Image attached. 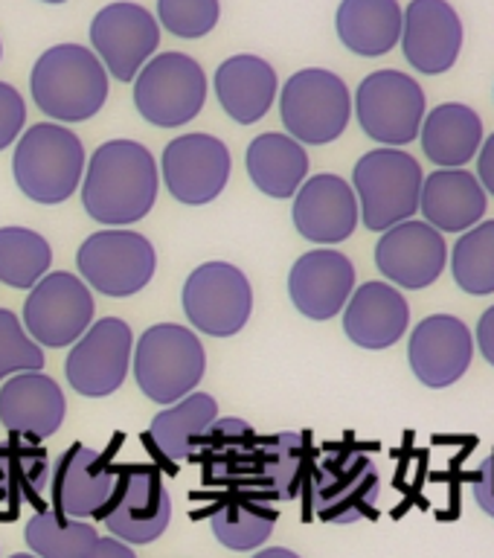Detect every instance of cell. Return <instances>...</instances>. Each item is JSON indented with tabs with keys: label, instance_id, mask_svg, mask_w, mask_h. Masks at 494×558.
<instances>
[{
	"label": "cell",
	"instance_id": "603a6c76",
	"mask_svg": "<svg viewBox=\"0 0 494 558\" xmlns=\"http://www.w3.org/2000/svg\"><path fill=\"white\" fill-rule=\"evenodd\" d=\"M68 413L64 392L50 375L17 373L0 387V422L9 434L50 439Z\"/></svg>",
	"mask_w": 494,
	"mask_h": 558
},
{
	"label": "cell",
	"instance_id": "74e56055",
	"mask_svg": "<svg viewBox=\"0 0 494 558\" xmlns=\"http://www.w3.org/2000/svg\"><path fill=\"white\" fill-rule=\"evenodd\" d=\"M221 0H157V24L174 38H204L216 29Z\"/></svg>",
	"mask_w": 494,
	"mask_h": 558
},
{
	"label": "cell",
	"instance_id": "52a82bcc",
	"mask_svg": "<svg viewBox=\"0 0 494 558\" xmlns=\"http://www.w3.org/2000/svg\"><path fill=\"white\" fill-rule=\"evenodd\" d=\"M279 120L300 146L335 143L352 120L347 82L326 68L297 70L279 90Z\"/></svg>",
	"mask_w": 494,
	"mask_h": 558
},
{
	"label": "cell",
	"instance_id": "2e32d148",
	"mask_svg": "<svg viewBox=\"0 0 494 558\" xmlns=\"http://www.w3.org/2000/svg\"><path fill=\"white\" fill-rule=\"evenodd\" d=\"M172 521V500L155 469L120 471V483L105 509V526L122 544H152Z\"/></svg>",
	"mask_w": 494,
	"mask_h": 558
},
{
	"label": "cell",
	"instance_id": "e0dca14e",
	"mask_svg": "<svg viewBox=\"0 0 494 558\" xmlns=\"http://www.w3.org/2000/svg\"><path fill=\"white\" fill-rule=\"evenodd\" d=\"M462 21L448 0H410L401 21V50L413 70L443 76L462 52Z\"/></svg>",
	"mask_w": 494,
	"mask_h": 558
},
{
	"label": "cell",
	"instance_id": "83f0119b",
	"mask_svg": "<svg viewBox=\"0 0 494 558\" xmlns=\"http://www.w3.org/2000/svg\"><path fill=\"white\" fill-rule=\"evenodd\" d=\"M419 140L431 163L443 169H462L483 146V120L469 105L443 102L425 113Z\"/></svg>",
	"mask_w": 494,
	"mask_h": 558
},
{
	"label": "cell",
	"instance_id": "4fadbf2b",
	"mask_svg": "<svg viewBox=\"0 0 494 558\" xmlns=\"http://www.w3.org/2000/svg\"><path fill=\"white\" fill-rule=\"evenodd\" d=\"M91 47L108 76L117 82H134L160 47V24L146 7L113 0L91 21Z\"/></svg>",
	"mask_w": 494,
	"mask_h": 558
},
{
	"label": "cell",
	"instance_id": "8fae6325",
	"mask_svg": "<svg viewBox=\"0 0 494 558\" xmlns=\"http://www.w3.org/2000/svg\"><path fill=\"white\" fill-rule=\"evenodd\" d=\"M181 303L195 329L213 338H230L251 320L253 288L230 262H207L186 277Z\"/></svg>",
	"mask_w": 494,
	"mask_h": 558
},
{
	"label": "cell",
	"instance_id": "4316f807",
	"mask_svg": "<svg viewBox=\"0 0 494 558\" xmlns=\"http://www.w3.org/2000/svg\"><path fill=\"white\" fill-rule=\"evenodd\" d=\"M419 209L439 233H466L483 221L486 190L466 169H436L422 181Z\"/></svg>",
	"mask_w": 494,
	"mask_h": 558
},
{
	"label": "cell",
	"instance_id": "e575fe53",
	"mask_svg": "<svg viewBox=\"0 0 494 558\" xmlns=\"http://www.w3.org/2000/svg\"><path fill=\"white\" fill-rule=\"evenodd\" d=\"M52 253L41 233L29 227H0V282L33 288L50 270Z\"/></svg>",
	"mask_w": 494,
	"mask_h": 558
},
{
	"label": "cell",
	"instance_id": "c3c4849f",
	"mask_svg": "<svg viewBox=\"0 0 494 558\" xmlns=\"http://www.w3.org/2000/svg\"><path fill=\"white\" fill-rule=\"evenodd\" d=\"M0 59H3V44H0Z\"/></svg>",
	"mask_w": 494,
	"mask_h": 558
},
{
	"label": "cell",
	"instance_id": "f6af8a7d",
	"mask_svg": "<svg viewBox=\"0 0 494 558\" xmlns=\"http://www.w3.org/2000/svg\"><path fill=\"white\" fill-rule=\"evenodd\" d=\"M253 558H300L294 553V549H286V547H265V549H260V553H256V556Z\"/></svg>",
	"mask_w": 494,
	"mask_h": 558
},
{
	"label": "cell",
	"instance_id": "60d3db41",
	"mask_svg": "<svg viewBox=\"0 0 494 558\" xmlns=\"http://www.w3.org/2000/svg\"><path fill=\"white\" fill-rule=\"evenodd\" d=\"M474 500L489 518H494V451L489 453L486 460L480 462L478 474H474Z\"/></svg>",
	"mask_w": 494,
	"mask_h": 558
},
{
	"label": "cell",
	"instance_id": "44dd1931",
	"mask_svg": "<svg viewBox=\"0 0 494 558\" xmlns=\"http://www.w3.org/2000/svg\"><path fill=\"white\" fill-rule=\"evenodd\" d=\"M356 291V265L340 251L303 253L288 274V296L309 320H332Z\"/></svg>",
	"mask_w": 494,
	"mask_h": 558
},
{
	"label": "cell",
	"instance_id": "d590c367",
	"mask_svg": "<svg viewBox=\"0 0 494 558\" xmlns=\"http://www.w3.org/2000/svg\"><path fill=\"white\" fill-rule=\"evenodd\" d=\"M451 274L466 294H494V218L480 221L457 239L451 251Z\"/></svg>",
	"mask_w": 494,
	"mask_h": 558
},
{
	"label": "cell",
	"instance_id": "bcb514c9",
	"mask_svg": "<svg viewBox=\"0 0 494 558\" xmlns=\"http://www.w3.org/2000/svg\"><path fill=\"white\" fill-rule=\"evenodd\" d=\"M41 3H52V7H59V3H68V0H41Z\"/></svg>",
	"mask_w": 494,
	"mask_h": 558
},
{
	"label": "cell",
	"instance_id": "836d02e7",
	"mask_svg": "<svg viewBox=\"0 0 494 558\" xmlns=\"http://www.w3.org/2000/svg\"><path fill=\"white\" fill-rule=\"evenodd\" d=\"M24 538L35 558H87L99 535L91 523L64 518L56 509H41L26 523Z\"/></svg>",
	"mask_w": 494,
	"mask_h": 558
},
{
	"label": "cell",
	"instance_id": "b9f144b4",
	"mask_svg": "<svg viewBox=\"0 0 494 558\" xmlns=\"http://www.w3.org/2000/svg\"><path fill=\"white\" fill-rule=\"evenodd\" d=\"M478 181L486 190V195H494V134L483 140L478 151Z\"/></svg>",
	"mask_w": 494,
	"mask_h": 558
},
{
	"label": "cell",
	"instance_id": "4dcf8cb0",
	"mask_svg": "<svg viewBox=\"0 0 494 558\" xmlns=\"http://www.w3.org/2000/svg\"><path fill=\"white\" fill-rule=\"evenodd\" d=\"M218 418V404L209 392H190L152 418L148 436L166 460H186L207 427Z\"/></svg>",
	"mask_w": 494,
	"mask_h": 558
},
{
	"label": "cell",
	"instance_id": "7402d4cb",
	"mask_svg": "<svg viewBox=\"0 0 494 558\" xmlns=\"http://www.w3.org/2000/svg\"><path fill=\"white\" fill-rule=\"evenodd\" d=\"M358 209L356 190L340 174H314L294 195L297 233L317 244L347 242L356 233Z\"/></svg>",
	"mask_w": 494,
	"mask_h": 558
},
{
	"label": "cell",
	"instance_id": "5b68a950",
	"mask_svg": "<svg viewBox=\"0 0 494 558\" xmlns=\"http://www.w3.org/2000/svg\"><path fill=\"white\" fill-rule=\"evenodd\" d=\"M422 166L401 148H373L356 163L352 190L366 230L384 233L390 227L410 221L422 195Z\"/></svg>",
	"mask_w": 494,
	"mask_h": 558
},
{
	"label": "cell",
	"instance_id": "f546056e",
	"mask_svg": "<svg viewBox=\"0 0 494 558\" xmlns=\"http://www.w3.org/2000/svg\"><path fill=\"white\" fill-rule=\"evenodd\" d=\"M248 174L253 186L268 198H294L309 174V155L305 148L288 134L268 131L251 140L248 146Z\"/></svg>",
	"mask_w": 494,
	"mask_h": 558
},
{
	"label": "cell",
	"instance_id": "484cf974",
	"mask_svg": "<svg viewBox=\"0 0 494 558\" xmlns=\"http://www.w3.org/2000/svg\"><path fill=\"white\" fill-rule=\"evenodd\" d=\"M225 113L239 125H253L270 111L279 94L277 70L253 52H239L218 64L213 78Z\"/></svg>",
	"mask_w": 494,
	"mask_h": 558
},
{
	"label": "cell",
	"instance_id": "9a60e30c",
	"mask_svg": "<svg viewBox=\"0 0 494 558\" xmlns=\"http://www.w3.org/2000/svg\"><path fill=\"white\" fill-rule=\"evenodd\" d=\"M166 190L174 201L201 207L216 201L230 181V151L213 134H181L164 148L160 157Z\"/></svg>",
	"mask_w": 494,
	"mask_h": 558
},
{
	"label": "cell",
	"instance_id": "cb8c5ba5",
	"mask_svg": "<svg viewBox=\"0 0 494 558\" xmlns=\"http://www.w3.org/2000/svg\"><path fill=\"white\" fill-rule=\"evenodd\" d=\"M410 326V305L390 282H364L344 305V331L361 349L396 347Z\"/></svg>",
	"mask_w": 494,
	"mask_h": 558
},
{
	"label": "cell",
	"instance_id": "f35d334b",
	"mask_svg": "<svg viewBox=\"0 0 494 558\" xmlns=\"http://www.w3.org/2000/svg\"><path fill=\"white\" fill-rule=\"evenodd\" d=\"M44 349L26 335L24 323L9 308H0V381L12 373H41Z\"/></svg>",
	"mask_w": 494,
	"mask_h": 558
},
{
	"label": "cell",
	"instance_id": "277c9868",
	"mask_svg": "<svg viewBox=\"0 0 494 558\" xmlns=\"http://www.w3.org/2000/svg\"><path fill=\"white\" fill-rule=\"evenodd\" d=\"M382 495L378 465L361 448H335L314 462L305 480V497L314 518L326 523H358L375 512Z\"/></svg>",
	"mask_w": 494,
	"mask_h": 558
},
{
	"label": "cell",
	"instance_id": "d6986e66",
	"mask_svg": "<svg viewBox=\"0 0 494 558\" xmlns=\"http://www.w3.org/2000/svg\"><path fill=\"white\" fill-rule=\"evenodd\" d=\"M445 262H448V244L439 230L427 221H401V225L384 230L375 244V265L390 279L393 286L419 288L434 286L443 277Z\"/></svg>",
	"mask_w": 494,
	"mask_h": 558
},
{
	"label": "cell",
	"instance_id": "1f68e13d",
	"mask_svg": "<svg viewBox=\"0 0 494 558\" xmlns=\"http://www.w3.org/2000/svg\"><path fill=\"white\" fill-rule=\"evenodd\" d=\"M312 439L300 430H286L262 439V477L265 495L277 500H294L305 492V480L312 471Z\"/></svg>",
	"mask_w": 494,
	"mask_h": 558
},
{
	"label": "cell",
	"instance_id": "8992f818",
	"mask_svg": "<svg viewBox=\"0 0 494 558\" xmlns=\"http://www.w3.org/2000/svg\"><path fill=\"white\" fill-rule=\"evenodd\" d=\"M207 355L198 335L178 323H157L143 331L134 347V378L137 387L157 404L186 399L204 378Z\"/></svg>",
	"mask_w": 494,
	"mask_h": 558
},
{
	"label": "cell",
	"instance_id": "d4e9b609",
	"mask_svg": "<svg viewBox=\"0 0 494 558\" xmlns=\"http://www.w3.org/2000/svg\"><path fill=\"white\" fill-rule=\"evenodd\" d=\"M198 445L207 451V465L213 480L244 492L265 495L262 477V439L244 418H216L201 436Z\"/></svg>",
	"mask_w": 494,
	"mask_h": 558
},
{
	"label": "cell",
	"instance_id": "ee69618b",
	"mask_svg": "<svg viewBox=\"0 0 494 558\" xmlns=\"http://www.w3.org/2000/svg\"><path fill=\"white\" fill-rule=\"evenodd\" d=\"M87 558H137L131 553L129 544H122L117 538H99L96 547L87 553Z\"/></svg>",
	"mask_w": 494,
	"mask_h": 558
},
{
	"label": "cell",
	"instance_id": "ffe728a7",
	"mask_svg": "<svg viewBox=\"0 0 494 558\" xmlns=\"http://www.w3.org/2000/svg\"><path fill=\"white\" fill-rule=\"evenodd\" d=\"M471 357L474 338L469 326L454 314H431L410 335V369L431 390H443L460 381L469 373Z\"/></svg>",
	"mask_w": 494,
	"mask_h": 558
},
{
	"label": "cell",
	"instance_id": "30bf717a",
	"mask_svg": "<svg viewBox=\"0 0 494 558\" xmlns=\"http://www.w3.org/2000/svg\"><path fill=\"white\" fill-rule=\"evenodd\" d=\"M82 282L105 296L140 294L157 268L155 244L131 230H103L87 235L76 256Z\"/></svg>",
	"mask_w": 494,
	"mask_h": 558
},
{
	"label": "cell",
	"instance_id": "d6a6232c",
	"mask_svg": "<svg viewBox=\"0 0 494 558\" xmlns=\"http://www.w3.org/2000/svg\"><path fill=\"white\" fill-rule=\"evenodd\" d=\"M50 457L29 436L12 434L0 445V504H24L44 495L50 486Z\"/></svg>",
	"mask_w": 494,
	"mask_h": 558
},
{
	"label": "cell",
	"instance_id": "ab89813d",
	"mask_svg": "<svg viewBox=\"0 0 494 558\" xmlns=\"http://www.w3.org/2000/svg\"><path fill=\"white\" fill-rule=\"evenodd\" d=\"M26 122V102L15 87L0 82V151L12 146Z\"/></svg>",
	"mask_w": 494,
	"mask_h": 558
},
{
	"label": "cell",
	"instance_id": "8d00e7d4",
	"mask_svg": "<svg viewBox=\"0 0 494 558\" xmlns=\"http://www.w3.org/2000/svg\"><path fill=\"white\" fill-rule=\"evenodd\" d=\"M274 526H277V512L251 504V500L225 504L209 518V530L218 544H225L227 549H236V553L260 549L270 538Z\"/></svg>",
	"mask_w": 494,
	"mask_h": 558
},
{
	"label": "cell",
	"instance_id": "7dc6e473",
	"mask_svg": "<svg viewBox=\"0 0 494 558\" xmlns=\"http://www.w3.org/2000/svg\"><path fill=\"white\" fill-rule=\"evenodd\" d=\"M9 558H35V556H29V553H15V556H9Z\"/></svg>",
	"mask_w": 494,
	"mask_h": 558
},
{
	"label": "cell",
	"instance_id": "7c38bea8",
	"mask_svg": "<svg viewBox=\"0 0 494 558\" xmlns=\"http://www.w3.org/2000/svg\"><path fill=\"white\" fill-rule=\"evenodd\" d=\"M91 288L68 270L44 274L24 303V329L38 347H73L94 323Z\"/></svg>",
	"mask_w": 494,
	"mask_h": 558
},
{
	"label": "cell",
	"instance_id": "7a4b0ae2",
	"mask_svg": "<svg viewBox=\"0 0 494 558\" xmlns=\"http://www.w3.org/2000/svg\"><path fill=\"white\" fill-rule=\"evenodd\" d=\"M29 90L44 117L56 122H85L108 102V73L91 47L56 44L33 64Z\"/></svg>",
	"mask_w": 494,
	"mask_h": 558
},
{
	"label": "cell",
	"instance_id": "ac0fdd59",
	"mask_svg": "<svg viewBox=\"0 0 494 558\" xmlns=\"http://www.w3.org/2000/svg\"><path fill=\"white\" fill-rule=\"evenodd\" d=\"M120 483V469L105 453L73 445L52 469V509L64 518H99L111 504Z\"/></svg>",
	"mask_w": 494,
	"mask_h": 558
},
{
	"label": "cell",
	"instance_id": "ba28073f",
	"mask_svg": "<svg viewBox=\"0 0 494 558\" xmlns=\"http://www.w3.org/2000/svg\"><path fill=\"white\" fill-rule=\"evenodd\" d=\"M207 102V73L186 52H157L134 78V108L157 129L195 120Z\"/></svg>",
	"mask_w": 494,
	"mask_h": 558
},
{
	"label": "cell",
	"instance_id": "3957f363",
	"mask_svg": "<svg viewBox=\"0 0 494 558\" xmlns=\"http://www.w3.org/2000/svg\"><path fill=\"white\" fill-rule=\"evenodd\" d=\"M85 163V146L73 131L59 122H38L17 137L12 172L26 198L52 207L76 192Z\"/></svg>",
	"mask_w": 494,
	"mask_h": 558
},
{
	"label": "cell",
	"instance_id": "6da1fadb",
	"mask_svg": "<svg viewBox=\"0 0 494 558\" xmlns=\"http://www.w3.org/2000/svg\"><path fill=\"white\" fill-rule=\"evenodd\" d=\"M82 207L108 227L134 225L152 213L157 201V163L152 151L134 140H111L87 160Z\"/></svg>",
	"mask_w": 494,
	"mask_h": 558
},
{
	"label": "cell",
	"instance_id": "9c48e42d",
	"mask_svg": "<svg viewBox=\"0 0 494 558\" xmlns=\"http://www.w3.org/2000/svg\"><path fill=\"white\" fill-rule=\"evenodd\" d=\"M427 113L425 90L401 70H375L358 85L356 117L364 134L384 148H401L419 137Z\"/></svg>",
	"mask_w": 494,
	"mask_h": 558
},
{
	"label": "cell",
	"instance_id": "f1b7e54d",
	"mask_svg": "<svg viewBox=\"0 0 494 558\" xmlns=\"http://www.w3.org/2000/svg\"><path fill=\"white\" fill-rule=\"evenodd\" d=\"M401 21L405 9L399 0H340L335 29L349 52L378 59L399 47Z\"/></svg>",
	"mask_w": 494,
	"mask_h": 558
},
{
	"label": "cell",
	"instance_id": "5bb4252c",
	"mask_svg": "<svg viewBox=\"0 0 494 558\" xmlns=\"http://www.w3.org/2000/svg\"><path fill=\"white\" fill-rule=\"evenodd\" d=\"M134 335L120 317H103L73 343L64 364L70 387L87 399H105L122 387L129 375Z\"/></svg>",
	"mask_w": 494,
	"mask_h": 558
},
{
	"label": "cell",
	"instance_id": "7bdbcfd3",
	"mask_svg": "<svg viewBox=\"0 0 494 558\" xmlns=\"http://www.w3.org/2000/svg\"><path fill=\"white\" fill-rule=\"evenodd\" d=\"M478 347L489 364L494 366V305L480 314L478 320Z\"/></svg>",
	"mask_w": 494,
	"mask_h": 558
}]
</instances>
